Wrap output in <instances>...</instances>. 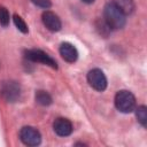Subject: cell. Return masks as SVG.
<instances>
[{
	"instance_id": "3957f363",
	"label": "cell",
	"mask_w": 147,
	"mask_h": 147,
	"mask_svg": "<svg viewBox=\"0 0 147 147\" xmlns=\"http://www.w3.org/2000/svg\"><path fill=\"white\" fill-rule=\"evenodd\" d=\"M25 59H28L31 62H39V63L46 64L53 69H57L56 61L41 49H28V51H25Z\"/></svg>"
},
{
	"instance_id": "30bf717a",
	"label": "cell",
	"mask_w": 147,
	"mask_h": 147,
	"mask_svg": "<svg viewBox=\"0 0 147 147\" xmlns=\"http://www.w3.org/2000/svg\"><path fill=\"white\" fill-rule=\"evenodd\" d=\"M125 16L131 14L134 10V1L133 0H113L111 1Z\"/></svg>"
},
{
	"instance_id": "5b68a950",
	"label": "cell",
	"mask_w": 147,
	"mask_h": 147,
	"mask_svg": "<svg viewBox=\"0 0 147 147\" xmlns=\"http://www.w3.org/2000/svg\"><path fill=\"white\" fill-rule=\"evenodd\" d=\"M87 82L92 88L102 92L107 88V78L101 69H92L87 72Z\"/></svg>"
},
{
	"instance_id": "6da1fadb",
	"label": "cell",
	"mask_w": 147,
	"mask_h": 147,
	"mask_svg": "<svg viewBox=\"0 0 147 147\" xmlns=\"http://www.w3.org/2000/svg\"><path fill=\"white\" fill-rule=\"evenodd\" d=\"M103 22L110 30H118L125 25L126 16L113 2H108L103 9Z\"/></svg>"
},
{
	"instance_id": "7a4b0ae2",
	"label": "cell",
	"mask_w": 147,
	"mask_h": 147,
	"mask_svg": "<svg viewBox=\"0 0 147 147\" xmlns=\"http://www.w3.org/2000/svg\"><path fill=\"white\" fill-rule=\"evenodd\" d=\"M114 102L117 110L124 114H129L133 111L136 108V96L130 91H126V90L118 91L115 95Z\"/></svg>"
},
{
	"instance_id": "9a60e30c",
	"label": "cell",
	"mask_w": 147,
	"mask_h": 147,
	"mask_svg": "<svg viewBox=\"0 0 147 147\" xmlns=\"http://www.w3.org/2000/svg\"><path fill=\"white\" fill-rule=\"evenodd\" d=\"M36 6H38V7H40V8H45V9H47V8H49L51 6H52V2H51V0H31Z\"/></svg>"
},
{
	"instance_id": "ba28073f",
	"label": "cell",
	"mask_w": 147,
	"mask_h": 147,
	"mask_svg": "<svg viewBox=\"0 0 147 147\" xmlns=\"http://www.w3.org/2000/svg\"><path fill=\"white\" fill-rule=\"evenodd\" d=\"M53 130L59 137H68L72 133L74 126L68 118L59 117L53 123Z\"/></svg>"
},
{
	"instance_id": "8fae6325",
	"label": "cell",
	"mask_w": 147,
	"mask_h": 147,
	"mask_svg": "<svg viewBox=\"0 0 147 147\" xmlns=\"http://www.w3.org/2000/svg\"><path fill=\"white\" fill-rule=\"evenodd\" d=\"M34 98H36L37 103H39L40 106H49L52 103V96L46 91H42V90L37 91Z\"/></svg>"
},
{
	"instance_id": "52a82bcc",
	"label": "cell",
	"mask_w": 147,
	"mask_h": 147,
	"mask_svg": "<svg viewBox=\"0 0 147 147\" xmlns=\"http://www.w3.org/2000/svg\"><path fill=\"white\" fill-rule=\"evenodd\" d=\"M41 20H42V23L44 25L52 32H57L61 30L62 28V23H61V20L59 18V16L53 13V11H49V10H46L42 13L41 15Z\"/></svg>"
},
{
	"instance_id": "4fadbf2b",
	"label": "cell",
	"mask_w": 147,
	"mask_h": 147,
	"mask_svg": "<svg viewBox=\"0 0 147 147\" xmlns=\"http://www.w3.org/2000/svg\"><path fill=\"white\" fill-rule=\"evenodd\" d=\"M13 21H14V23H15L16 28H17L22 33H28V32H29V29H28L26 23L24 22V20H23L20 15L15 14V15L13 16Z\"/></svg>"
},
{
	"instance_id": "2e32d148",
	"label": "cell",
	"mask_w": 147,
	"mask_h": 147,
	"mask_svg": "<svg viewBox=\"0 0 147 147\" xmlns=\"http://www.w3.org/2000/svg\"><path fill=\"white\" fill-rule=\"evenodd\" d=\"M83 2H85V3H92V2H94L95 0H82Z\"/></svg>"
},
{
	"instance_id": "9c48e42d",
	"label": "cell",
	"mask_w": 147,
	"mask_h": 147,
	"mask_svg": "<svg viewBox=\"0 0 147 147\" xmlns=\"http://www.w3.org/2000/svg\"><path fill=\"white\" fill-rule=\"evenodd\" d=\"M59 52H60V55L62 56V59L69 63H74L78 59V51L70 42H62Z\"/></svg>"
},
{
	"instance_id": "277c9868",
	"label": "cell",
	"mask_w": 147,
	"mask_h": 147,
	"mask_svg": "<svg viewBox=\"0 0 147 147\" xmlns=\"http://www.w3.org/2000/svg\"><path fill=\"white\" fill-rule=\"evenodd\" d=\"M18 136L21 141L26 146H38L41 142V134L33 126H23Z\"/></svg>"
},
{
	"instance_id": "8992f818",
	"label": "cell",
	"mask_w": 147,
	"mask_h": 147,
	"mask_svg": "<svg viewBox=\"0 0 147 147\" xmlns=\"http://www.w3.org/2000/svg\"><path fill=\"white\" fill-rule=\"evenodd\" d=\"M1 94L8 102H15L20 99L21 95V86L17 82L7 80L1 84Z\"/></svg>"
},
{
	"instance_id": "5bb4252c",
	"label": "cell",
	"mask_w": 147,
	"mask_h": 147,
	"mask_svg": "<svg viewBox=\"0 0 147 147\" xmlns=\"http://www.w3.org/2000/svg\"><path fill=\"white\" fill-rule=\"evenodd\" d=\"M9 20H10V16L7 8L3 6H0V25L3 28H7L9 24Z\"/></svg>"
},
{
	"instance_id": "7c38bea8",
	"label": "cell",
	"mask_w": 147,
	"mask_h": 147,
	"mask_svg": "<svg viewBox=\"0 0 147 147\" xmlns=\"http://www.w3.org/2000/svg\"><path fill=\"white\" fill-rule=\"evenodd\" d=\"M136 116H137L138 122L144 127H146V125H147V108H146V106H139L136 109Z\"/></svg>"
}]
</instances>
